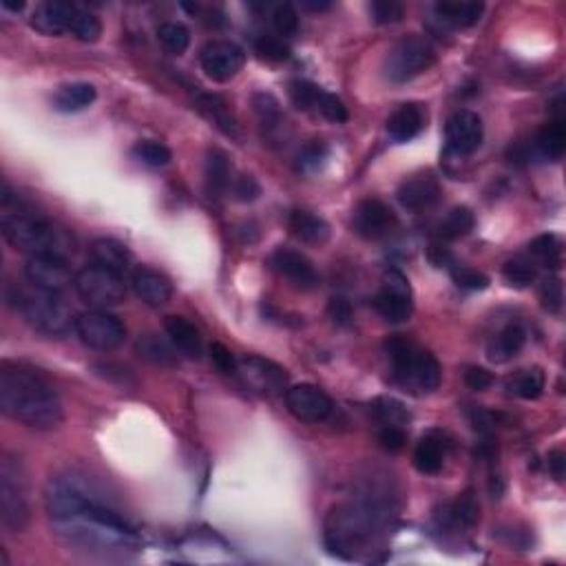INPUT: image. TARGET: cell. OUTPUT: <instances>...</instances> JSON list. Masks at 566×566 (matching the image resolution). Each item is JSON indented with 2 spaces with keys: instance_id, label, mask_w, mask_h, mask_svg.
<instances>
[{
  "instance_id": "48",
  "label": "cell",
  "mask_w": 566,
  "mask_h": 566,
  "mask_svg": "<svg viewBox=\"0 0 566 566\" xmlns=\"http://www.w3.org/2000/svg\"><path fill=\"white\" fill-rule=\"evenodd\" d=\"M273 25L282 35H294L299 32V16L293 5L283 3L273 9Z\"/></svg>"
},
{
  "instance_id": "52",
  "label": "cell",
  "mask_w": 566,
  "mask_h": 566,
  "mask_svg": "<svg viewBox=\"0 0 566 566\" xmlns=\"http://www.w3.org/2000/svg\"><path fill=\"white\" fill-rule=\"evenodd\" d=\"M407 442V433L402 432V427L396 425H385L383 430L379 432V445L381 450L390 452V453H399Z\"/></svg>"
},
{
  "instance_id": "9",
  "label": "cell",
  "mask_w": 566,
  "mask_h": 566,
  "mask_svg": "<svg viewBox=\"0 0 566 566\" xmlns=\"http://www.w3.org/2000/svg\"><path fill=\"white\" fill-rule=\"evenodd\" d=\"M75 334L91 350L111 352L117 350L126 339V328L115 314L106 310H89L75 319Z\"/></svg>"
},
{
  "instance_id": "23",
  "label": "cell",
  "mask_w": 566,
  "mask_h": 566,
  "mask_svg": "<svg viewBox=\"0 0 566 566\" xmlns=\"http://www.w3.org/2000/svg\"><path fill=\"white\" fill-rule=\"evenodd\" d=\"M164 330L171 339L173 348L188 359H200L204 352V341L195 323H191L186 317H166Z\"/></svg>"
},
{
  "instance_id": "32",
  "label": "cell",
  "mask_w": 566,
  "mask_h": 566,
  "mask_svg": "<svg viewBox=\"0 0 566 566\" xmlns=\"http://www.w3.org/2000/svg\"><path fill=\"white\" fill-rule=\"evenodd\" d=\"M473 226H476V215H473L472 208L456 206L438 223L436 237L441 242H456V239L467 237L473 231Z\"/></svg>"
},
{
  "instance_id": "40",
  "label": "cell",
  "mask_w": 566,
  "mask_h": 566,
  "mask_svg": "<svg viewBox=\"0 0 566 566\" xmlns=\"http://www.w3.org/2000/svg\"><path fill=\"white\" fill-rule=\"evenodd\" d=\"M157 40H160L162 47L168 54L182 55L188 49V45H191V32L182 23H173L171 20V23H164L157 29Z\"/></svg>"
},
{
  "instance_id": "3",
  "label": "cell",
  "mask_w": 566,
  "mask_h": 566,
  "mask_svg": "<svg viewBox=\"0 0 566 566\" xmlns=\"http://www.w3.org/2000/svg\"><path fill=\"white\" fill-rule=\"evenodd\" d=\"M55 533L69 547L98 555H129L140 549V538L120 513L106 502H95L80 516L54 520Z\"/></svg>"
},
{
  "instance_id": "60",
  "label": "cell",
  "mask_w": 566,
  "mask_h": 566,
  "mask_svg": "<svg viewBox=\"0 0 566 566\" xmlns=\"http://www.w3.org/2000/svg\"><path fill=\"white\" fill-rule=\"evenodd\" d=\"M0 7L7 9V12L18 14V12H23V9H25V3H12V0H3V3H0Z\"/></svg>"
},
{
  "instance_id": "41",
  "label": "cell",
  "mask_w": 566,
  "mask_h": 566,
  "mask_svg": "<svg viewBox=\"0 0 566 566\" xmlns=\"http://www.w3.org/2000/svg\"><path fill=\"white\" fill-rule=\"evenodd\" d=\"M69 34L75 35L78 40H83V43H98L102 35V23L94 16V14L75 7L74 18H71Z\"/></svg>"
},
{
  "instance_id": "5",
  "label": "cell",
  "mask_w": 566,
  "mask_h": 566,
  "mask_svg": "<svg viewBox=\"0 0 566 566\" xmlns=\"http://www.w3.org/2000/svg\"><path fill=\"white\" fill-rule=\"evenodd\" d=\"M14 305H16L25 321L40 334L65 336L71 330H75V319L78 317H74L69 305L55 293H47V290L40 288L16 290Z\"/></svg>"
},
{
  "instance_id": "7",
  "label": "cell",
  "mask_w": 566,
  "mask_h": 566,
  "mask_svg": "<svg viewBox=\"0 0 566 566\" xmlns=\"http://www.w3.org/2000/svg\"><path fill=\"white\" fill-rule=\"evenodd\" d=\"M75 293L84 303L98 310H106L111 305L122 303L126 297V285L122 274L111 273L102 266H86L75 274Z\"/></svg>"
},
{
  "instance_id": "30",
  "label": "cell",
  "mask_w": 566,
  "mask_h": 566,
  "mask_svg": "<svg viewBox=\"0 0 566 566\" xmlns=\"http://www.w3.org/2000/svg\"><path fill=\"white\" fill-rule=\"evenodd\" d=\"M535 146H538V151L542 153L547 160L553 162L562 160L566 151V124L562 115L549 120L547 124L538 131V135H535Z\"/></svg>"
},
{
  "instance_id": "46",
  "label": "cell",
  "mask_w": 566,
  "mask_h": 566,
  "mask_svg": "<svg viewBox=\"0 0 566 566\" xmlns=\"http://www.w3.org/2000/svg\"><path fill=\"white\" fill-rule=\"evenodd\" d=\"M253 106H254V114L259 115V120H262L266 126L282 124V109H279V102L274 100L270 94H254Z\"/></svg>"
},
{
  "instance_id": "11",
  "label": "cell",
  "mask_w": 566,
  "mask_h": 566,
  "mask_svg": "<svg viewBox=\"0 0 566 566\" xmlns=\"http://www.w3.org/2000/svg\"><path fill=\"white\" fill-rule=\"evenodd\" d=\"M237 374L248 387L266 396H279L288 392V372L274 361L263 356H243L237 361Z\"/></svg>"
},
{
  "instance_id": "57",
  "label": "cell",
  "mask_w": 566,
  "mask_h": 566,
  "mask_svg": "<svg viewBox=\"0 0 566 566\" xmlns=\"http://www.w3.org/2000/svg\"><path fill=\"white\" fill-rule=\"evenodd\" d=\"M564 465H566V456L562 450H553L549 453V472L553 473L555 481H564Z\"/></svg>"
},
{
  "instance_id": "26",
  "label": "cell",
  "mask_w": 566,
  "mask_h": 566,
  "mask_svg": "<svg viewBox=\"0 0 566 566\" xmlns=\"http://www.w3.org/2000/svg\"><path fill=\"white\" fill-rule=\"evenodd\" d=\"M288 228L294 237L303 243L321 246L330 239V226L323 217L314 215L310 211H293L288 217Z\"/></svg>"
},
{
  "instance_id": "12",
  "label": "cell",
  "mask_w": 566,
  "mask_h": 566,
  "mask_svg": "<svg viewBox=\"0 0 566 566\" xmlns=\"http://www.w3.org/2000/svg\"><path fill=\"white\" fill-rule=\"evenodd\" d=\"M396 226H399L396 213L385 202L374 200V197L359 202L352 211V228L363 239H372V242L383 239L394 233Z\"/></svg>"
},
{
  "instance_id": "54",
  "label": "cell",
  "mask_w": 566,
  "mask_h": 566,
  "mask_svg": "<svg viewBox=\"0 0 566 566\" xmlns=\"http://www.w3.org/2000/svg\"><path fill=\"white\" fill-rule=\"evenodd\" d=\"M208 352H211L213 365H215L219 372H223V374H234V372H237V361H234L233 352L228 350L226 345L211 343V348H208Z\"/></svg>"
},
{
  "instance_id": "36",
  "label": "cell",
  "mask_w": 566,
  "mask_h": 566,
  "mask_svg": "<svg viewBox=\"0 0 566 566\" xmlns=\"http://www.w3.org/2000/svg\"><path fill=\"white\" fill-rule=\"evenodd\" d=\"M370 407L376 421L383 422V425L401 427L410 421V412H407V407L402 405L401 401L392 399V396H379V399L372 401Z\"/></svg>"
},
{
  "instance_id": "1",
  "label": "cell",
  "mask_w": 566,
  "mask_h": 566,
  "mask_svg": "<svg viewBox=\"0 0 566 566\" xmlns=\"http://www.w3.org/2000/svg\"><path fill=\"white\" fill-rule=\"evenodd\" d=\"M0 410L32 430H55L63 422V402L43 374L25 365L0 367Z\"/></svg>"
},
{
  "instance_id": "19",
  "label": "cell",
  "mask_w": 566,
  "mask_h": 566,
  "mask_svg": "<svg viewBox=\"0 0 566 566\" xmlns=\"http://www.w3.org/2000/svg\"><path fill=\"white\" fill-rule=\"evenodd\" d=\"M131 288L135 290L137 297L153 308H160L173 297V283L168 282L166 274L151 266H137L131 273Z\"/></svg>"
},
{
  "instance_id": "51",
  "label": "cell",
  "mask_w": 566,
  "mask_h": 566,
  "mask_svg": "<svg viewBox=\"0 0 566 566\" xmlns=\"http://www.w3.org/2000/svg\"><path fill=\"white\" fill-rule=\"evenodd\" d=\"M328 317L339 328H348L354 321V308H352V303L345 297H333L328 303Z\"/></svg>"
},
{
  "instance_id": "38",
  "label": "cell",
  "mask_w": 566,
  "mask_h": 566,
  "mask_svg": "<svg viewBox=\"0 0 566 566\" xmlns=\"http://www.w3.org/2000/svg\"><path fill=\"white\" fill-rule=\"evenodd\" d=\"M502 277L504 282L513 288H527L535 282L538 277V270H535V262L533 259L527 257H516V259H509L507 263L502 266Z\"/></svg>"
},
{
  "instance_id": "25",
  "label": "cell",
  "mask_w": 566,
  "mask_h": 566,
  "mask_svg": "<svg viewBox=\"0 0 566 566\" xmlns=\"http://www.w3.org/2000/svg\"><path fill=\"white\" fill-rule=\"evenodd\" d=\"M91 259H94L95 266H102L111 273L124 274L131 268V253L124 243L115 242V239L100 237L91 243L89 248Z\"/></svg>"
},
{
  "instance_id": "6",
  "label": "cell",
  "mask_w": 566,
  "mask_h": 566,
  "mask_svg": "<svg viewBox=\"0 0 566 566\" xmlns=\"http://www.w3.org/2000/svg\"><path fill=\"white\" fill-rule=\"evenodd\" d=\"M436 63V49L422 35H407L387 54L383 71L392 84H405L425 74Z\"/></svg>"
},
{
  "instance_id": "24",
  "label": "cell",
  "mask_w": 566,
  "mask_h": 566,
  "mask_svg": "<svg viewBox=\"0 0 566 566\" xmlns=\"http://www.w3.org/2000/svg\"><path fill=\"white\" fill-rule=\"evenodd\" d=\"M524 343H527V333H524L518 323L504 325V328L489 341L487 345L489 361H493V363H509V361L516 359L520 352H522Z\"/></svg>"
},
{
  "instance_id": "10",
  "label": "cell",
  "mask_w": 566,
  "mask_h": 566,
  "mask_svg": "<svg viewBox=\"0 0 566 566\" xmlns=\"http://www.w3.org/2000/svg\"><path fill=\"white\" fill-rule=\"evenodd\" d=\"M374 310L390 323H405L414 313L412 303V285L410 279L401 270H385L381 279V290L374 297Z\"/></svg>"
},
{
  "instance_id": "28",
  "label": "cell",
  "mask_w": 566,
  "mask_h": 566,
  "mask_svg": "<svg viewBox=\"0 0 566 566\" xmlns=\"http://www.w3.org/2000/svg\"><path fill=\"white\" fill-rule=\"evenodd\" d=\"M98 98V91L89 83H71L60 86L54 95V109L60 114H78L89 109Z\"/></svg>"
},
{
  "instance_id": "37",
  "label": "cell",
  "mask_w": 566,
  "mask_h": 566,
  "mask_svg": "<svg viewBox=\"0 0 566 566\" xmlns=\"http://www.w3.org/2000/svg\"><path fill=\"white\" fill-rule=\"evenodd\" d=\"M131 153H134V157L137 162H142V164L151 166V168L166 166L168 162L173 160L171 149H168L166 144H162V142H155V140L135 142Z\"/></svg>"
},
{
  "instance_id": "50",
  "label": "cell",
  "mask_w": 566,
  "mask_h": 566,
  "mask_svg": "<svg viewBox=\"0 0 566 566\" xmlns=\"http://www.w3.org/2000/svg\"><path fill=\"white\" fill-rule=\"evenodd\" d=\"M233 195L237 202H254L259 195H262V186L259 182L254 180L253 175H239L237 180H233L231 184Z\"/></svg>"
},
{
  "instance_id": "43",
  "label": "cell",
  "mask_w": 566,
  "mask_h": 566,
  "mask_svg": "<svg viewBox=\"0 0 566 566\" xmlns=\"http://www.w3.org/2000/svg\"><path fill=\"white\" fill-rule=\"evenodd\" d=\"M254 51H257L259 58L274 65L285 63L290 58V47L282 38H277V35H259L254 40Z\"/></svg>"
},
{
  "instance_id": "14",
  "label": "cell",
  "mask_w": 566,
  "mask_h": 566,
  "mask_svg": "<svg viewBox=\"0 0 566 566\" xmlns=\"http://www.w3.org/2000/svg\"><path fill=\"white\" fill-rule=\"evenodd\" d=\"M202 71L215 83H228L246 63V54L231 40H213L200 54Z\"/></svg>"
},
{
  "instance_id": "35",
  "label": "cell",
  "mask_w": 566,
  "mask_h": 566,
  "mask_svg": "<svg viewBox=\"0 0 566 566\" xmlns=\"http://www.w3.org/2000/svg\"><path fill=\"white\" fill-rule=\"evenodd\" d=\"M323 89H319L314 83H308V80H294L290 83V100L293 104L297 106L299 111L303 114H313L319 115V106L321 100H323Z\"/></svg>"
},
{
  "instance_id": "44",
  "label": "cell",
  "mask_w": 566,
  "mask_h": 566,
  "mask_svg": "<svg viewBox=\"0 0 566 566\" xmlns=\"http://www.w3.org/2000/svg\"><path fill=\"white\" fill-rule=\"evenodd\" d=\"M540 301H542V308L549 314H560L564 305V285L558 277L544 279L540 285Z\"/></svg>"
},
{
  "instance_id": "42",
  "label": "cell",
  "mask_w": 566,
  "mask_h": 566,
  "mask_svg": "<svg viewBox=\"0 0 566 566\" xmlns=\"http://www.w3.org/2000/svg\"><path fill=\"white\" fill-rule=\"evenodd\" d=\"M450 518L453 524H462V527H473L478 522V518H481V504H478L472 489L462 493L453 502V507H450Z\"/></svg>"
},
{
  "instance_id": "33",
  "label": "cell",
  "mask_w": 566,
  "mask_h": 566,
  "mask_svg": "<svg viewBox=\"0 0 566 566\" xmlns=\"http://www.w3.org/2000/svg\"><path fill=\"white\" fill-rule=\"evenodd\" d=\"M507 387L511 394L520 396V399L535 401L544 394L547 376H544V372L540 370V367H533V370H522L507 381Z\"/></svg>"
},
{
  "instance_id": "16",
  "label": "cell",
  "mask_w": 566,
  "mask_h": 566,
  "mask_svg": "<svg viewBox=\"0 0 566 566\" xmlns=\"http://www.w3.org/2000/svg\"><path fill=\"white\" fill-rule=\"evenodd\" d=\"M484 126L481 115L473 114V111L461 109L456 111L445 126V137H447V149L456 155H472L473 151H478V146L482 144Z\"/></svg>"
},
{
  "instance_id": "56",
  "label": "cell",
  "mask_w": 566,
  "mask_h": 566,
  "mask_svg": "<svg viewBox=\"0 0 566 566\" xmlns=\"http://www.w3.org/2000/svg\"><path fill=\"white\" fill-rule=\"evenodd\" d=\"M325 157V146L321 142H313V144L305 146L303 151L299 153V168L301 171H313L321 164V160Z\"/></svg>"
},
{
  "instance_id": "20",
  "label": "cell",
  "mask_w": 566,
  "mask_h": 566,
  "mask_svg": "<svg viewBox=\"0 0 566 566\" xmlns=\"http://www.w3.org/2000/svg\"><path fill=\"white\" fill-rule=\"evenodd\" d=\"M427 111L422 104L410 102V104H401L394 114L387 120V135L399 144L414 140V137L425 129Z\"/></svg>"
},
{
  "instance_id": "8",
  "label": "cell",
  "mask_w": 566,
  "mask_h": 566,
  "mask_svg": "<svg viewBox=\"0 0 566 566\" xmlns=\"http://www.w3.org/2000/svg\"><path fill=\"white\" fill-rule=\"evenodd\" d=\"M0 522L5 531L23 533L29 524V504L25 498L18 467L9 458L0 465Z\"/></svg>"
},
{
  "instance_id": "55",
  "label": "cell",
  "mask_w": 566,
  "mask_h": 566,
  "mask_svg": "<svg viewBox=\"0 0 566 566\" xmlns=\"http://www.w3.org/2000/svg\"><path fill=\"white\" fill-rule=\"evenodd\" d=\"M465 385L469 387V390L473 392H484L489 390L493 383V374L489 370H484V367H478V365H469L465 370Z\"/></svg>"
},
{
  "instance_id": "34",
  "label": "cell",
  "mask_w": 566,
  "mask_h": 566,
  "mask_svg": "<svg viewBox=\"0 0 566 566\" xmlns=\"http://www.w3.org/2000/svg\"><path fill=\"white\" fill-rule=\"evenodd\" d=\"M529 254L549 270H558L562 266V242L555 234H540L529 243Z\"/></svg>"
},
{
  "instance_id": "4",
  "label": "cell",
  "mask_w": 566,
  "mask_h": 566,
  "mask_svg": "<svg viewBox=\"0 0 566 566\" xmlns=\"http://www.w3.org/2000/svg\"><path fill=\"white\" fill-rule=\"evenodd\" d=\"M385 354L392 361L394 379L410 394H430L441 385V363L432 352L422 350L414 341L394 334L385 341Z\"/></svg>"
},
{
  "instance_id": "2",
  "label": "cell",
  "mask_w": 566,
  "mask_h": 566,
  "mask_svg": "<svg viewBox=\"0 0 566 566\" xmlns=\"http://www.w3.org/2000/svg\"><path fill=\"white\" fill-rule=\"evenodd\" d=\"M0 204H3V237L7 239L9 246L27 253L29 257H55L65 262L74 257V234L51 219L34 213L32 208L20 206L7 182L3 184Z\"/></svg>"
},
{
  "instance_id": "45",
  "label": "cell",
  "mask_w": 566,
  "mask_h": 566,
  "mask_svg": "<svg viewBox=\"0 0 566 566\" xmlns=\"http://www.w3.org/2000/svg\"><path fill=\"white\" fill-rule=\"evenodd\" d=\"M370 14L376 25H394L405 16V7L396 0H374L370 5Z\"/></svg>"
},
{
  "instance_id": "21",
  "label": "cell",
  "mask_w": 566,
  "mask_h": 566,
  "mask_svg": "<svg viewBox=\"0 0 566 566\" xmlns=\"http://www.w3.org/2000/svg\"><path fill=\"white\" fill-rule=\"evenodd\" d=\"M75 7L78 5L71 3H58V0H51V3H43L32 16V27L35 32L45 35H60L69 34L71 18H74Z\"/></svg>"
},
{
  "instance_id": "22",
  "label": "cell",
  "mask_w": 566,
  "mask_h": 566,
  "mask_svg": "<svg viewBox=\"0 0 566 566\" xmlns=\"http://www.w3.org/2000/svg\"><path fill=\"white\" fill-rule=\"evenodd\" d=\"M447 453H450V442L445 433L430 432L418 441L414 450V467L425 476H433L445 465Z\"/></svg>"
},
{
  "instance_id": "47",
  "label": "cell",
  "mask_w": 566,
  "mask_h": 566,
  "mask_svg": "<svg viewBox=\"0 0 566 566\" xmlns=\"http://www.w3.org/2000/svg\"><path fill=\"white\" fill-rule=\"evenodd\" d=\"M452 279L458 288L462 290H484L489 288V277L481 270H473L467 266H453Z\"/></svg>"
},
{
  "instance_id": "31",
  "label": "cell",
  "mask_w": 566,
  "mask_h": 566,
  "mask_svg": "<svg viewBox=\"0 0 566 566\" xmlns=\"http://www.w3.org/2000/svg\"><path fill=\"white\" fill-rule=\"evenodd\" d=\"M135 352L146 361V363L157 367H173L177 363V354L162 336L146 333L140 334L135 341Z\"/></svg>"
},
{
  "instance_id": "15",
  "label": "cell",
  "mask_w": 566,
  "mask_h": 566,
  "mask_svg": "<svg viewBox=\"0 0 566 566\" xmlns=\"http://www.w3.org/2000/svg\"><path fill=\"white\" fill-rule=\"evenodd\" d=\"M268 263L270 268L293 285V288L308 293V290H314L319 285V274L317 270H314L313 262H310L305 254L297 253V250L277 248L270 254Z\"/></svg>"
},
{
  "instance_id": "18",
  "label": "cell",
  "mask_w": 566,
  "mask_h": 566,
  "mask_svg": "<svg viewBox=\"0 0 566 566\" xmlns=\"http://www.w3.org/2000/svg\"><path fill=\"white\" fill-rule=\"evenodd\" d=\"M396 197H399L401 206L407 208V211L422 213L441 200V184L430 171L414 173L407 180H402Z\"/></svg>"
},
{
  "instance_id": "58",
  "label": "cell",
  "mask_w": 566,
  "mask_h": 566,
  "mask_svg": "<svg viewBox=\"0 0 566 566\" xmlns=\"http://www.w3.org/2000/svg\"><path fill=\"white\" fill-rule=\"evenodd\" d=\"M430 262L436 268H450V263H453V257L450 254V250L442 246H432L430 248Z\"/></svg>"
},
{
  "instance_id": "39",
  "label": "cell",
  "mask_w": 566,
  "mask_h": 566,
  "mask_svg": "<svg viewBox=\"0 0 566 566\" xmlns=\"http://www.w3.org/2000/svg\"><path fill=\"white\" fill-rule=\"evenodd\" d=\"M197 104H200V109L204 111V114L211 117V120L215 122V124L223 131V134L237 135V122H234L231 111L226 109L223 100L215 98V95H200Z\"/></svg>"
},
{
  "instance_id": "49",
  "label": "cell",
  "mask_w": 566,
  "mask_h": 566,
  "mask_svg": "<svg viewBox=\"0 0 566 566\" xmlns=\"http://www.w3.org/2000/svg\"><path fill=\"white\" fill-rule=\"evenodd\" d=\"M319 115L325 117L328 122H334V124H343V122H348V109H345V104L336 98L334 94H328V91H325L323 100H321Z\"/></svg>"
},
{
  "instance_id": "13",
  "label": "cell",
  "mask_w": 566,
  "mask_h": 566,
  "mask_svg": "<svg viewBox=\"0 0 566 566\" xmlns=\"http://www.w3.org/2000/svg\"><path fill=\"white\" fill-rule=\"evenodd\" d=\"M285 405H288V412L297 421L310 422V425H319V422L328 421V416L334 410L333 399L323 390H319L317 385L310 383L288 387V392H285Z\"/></svg>"
},
{
  "instance_id": "29",
  "label": "cell",
  "mask_w": 566,
  "mask_h": 566,
  "mask_svg": "<svg viewBox=\"0 0 566 566\" xmlns=\"http://www.w3.org/2000/svg\"><path fill=\"white\" fill-rule=\"evenodd\" d=\"M436 16L442 23L452 25V27H473L478 25V20L482 18L484 5L482 3H458V0H442L436 7Z\"/></svg>"
},
{
  "instance_id": "27",
  "label": "cell",
  "mask_w": 566,
  "mask_h": 566,
  "mask_svg": "<svg viewBox=\"0 0 566 566\" xmlns=\"http://www.w3.org/2000/svg\"><path fill=\"white\" fill-rule=\"evenodd\" d=\"M204 177H206V193L211 197H222L233 184V166L228 155L222 149H211L204 164Z\"/></svg>"
},
{
  "instance_id": "59",
  "label": "cell",
  "mask_w": 566,
  "mask_h": 566,
  "mask_svg": "<svg viewBox=\"0 0 566 566\" xmlns=\"http://www.w3.org/2000/svg\"><path fill=\"white\" fill-rule=\"evenodd\" d=\"M301 7L308 9V12H325V9H330V7H333V5L325 3V0H323V3H321V0H319V3H310V0H305V3H301Z\"/></svg>"
},
{
  "instance_id": "17",
  "label": "cell",
  "mask_w": 566,
  "mask_h": 566,
  "mask_svg": "<svg viewBox=\"0 0 566 566\" xmlns=\"http://www.w3.org/2000/svg\"><path fill=\"white\" fill-rule=\"evenodd\" d=\"M25 277L34 288L47 290V293H65L75 277L65 259L55 257H29L25 263Z\"/></svg>"
},
{
  "instance_id": "53",
  "label": "cell",
  "mask_w": 566,
  "mask_h": 566,
  "mask_svg": "<svg viewBox=\"0 0 566 566\" xmlns=\"http://www.w3.org/2000/svg\"><path fill=\"white\" fill-rule=\"evenodd\" d=\"M95 374L102 376V379L106 381H117V385L122 387H129V385H135V379L134 374H131L126 367L122 365H115V363H95L94 365Z\"/></svg>"
}]
</instances>
